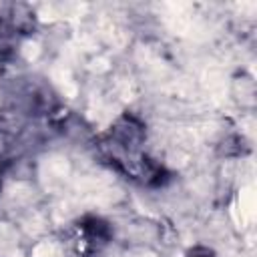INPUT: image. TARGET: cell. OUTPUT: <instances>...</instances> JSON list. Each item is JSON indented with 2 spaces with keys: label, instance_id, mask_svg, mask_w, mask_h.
Returning <instances> with one entry per match:
<instances>
[{
  "label": "cell",
  "instance_id": "1",
  "mask_svg": "<svg viewBox=\"0 0 257 257\" xmlns=\"http://www.w3.org/2000/svg\"><path fill=\"white\" fill-rule=\"evenodd\" d=\"M68 173H70V169H68V161L64 157H48L40 169L42 183L50 191L60 189L68 179Z\"/></svg>",
  "mask_w": 257,
  "mask_h": 257
},
{
  "label": "cell",
  "instance_id": "2",
  "mask_svg": "<svg viewBox=\"0 0 257 257\" xmlns=\"http://www.w3.org/2000/svg\"><path fill=\"white\" fill-rule=\"evenodd\" d=\"M239 213H241V223L255 219V191H253V187H245L241 191V195H239Z\"/></svg>",
  "mask_w": 257,
  "mask_h": 257
},
{
  "label": "cell",
  "instance_id": "3",
  "mask_svg": "<svg viewBox=\"0 0 257 257\" xmlns=\"http://www.w3.org/2000/svg\"><path fill=\"white\" fill-rule=\"evenodd\" d=\"M54 80L60 84V88L64 90V94H68V96H74V94H76V84L72 82L70 72H68L66 68H58V70H54Z\"/></svg>",
  "mask_w": 257,
  "mask_h": 257
},
{
  "label": "cell",
  "instance_id": "4",
  "mask_svg": "<svg viewBox=\"0 0 257 257\" xmlns=\"http://www.w3.org/2000/svg\"><path fill=\"white\" fill-rule=\"evenodd\" d=\"M14 243V231L8 225H0V255H4Z\"/></svg>",
  "mask_w": 257,
  "mask_h": 257
},
{
  "label": "cell",
  "instance_id": "5",
  "mask_svg": "<svg viewBox=\"0 0 257 257\" xmlns=\"http://www.w3.org/2000/svg\"><path fill=\"white\" fill-rule=\"evenodd\" d=\"M34 257H58V245L52 241H44V243L36 245Z\"/></svg>",
  "mask_w": 257,
  "mask_h": 257
},
{
  "label": "cell",
  "instance_id": "6",
  "mask_svg": "<svg viewBox=\"0 0 257 257\" xmlns=\"http://www.w3.org/2000/svg\"><path fill=\"white\" fill-rule=\"evenodd\" d=\"M131 257H155L153 253H147V251H137V253H133Z\"/></svg>",
  "mask_w": 257,
  "mask_h": 257
},
{
  "label": "cell",
  "instance_id": "7",
  "mask_svg": "<svg viewBox=\"0 0 257 257\" xmlns=\"http://www.w3.org/2000/svg\"><path fill=\"white\" fill-rule=\"evenodd\" d=\"M6 257H20V253H10V255H6Z\"/></svg>",
  "mask_w": 257,
  "mask_h": 257
}]
</instances>
